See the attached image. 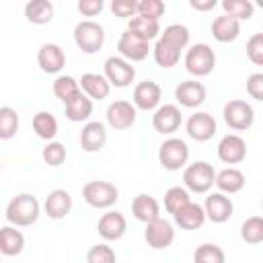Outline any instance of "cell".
<instances>
[{"instance_id":"cell-16","label":"cell","mask_w":263,"mask_h":263,"mask_svg":"<svg viewBox=\"0 0 263 263\" xmlns=\"http://www.w3.org/2000/svg\"><path fill=\"white\" fill-rule=\"evenodd\" d=\"M218 158L226 164H238L247 158V142L238 134H228L218 142Z\"/></svg>"},{"instance_id":"cell-41","label":"cell","mask_w":263,"mask_h":263,"mask_svg":"<svg viewBox=\"0 0 263 263\" xmlns=\"http://www.w3.org/2000/svg\"><path fill=\"white\" fill-rule=\"evenodd\" d=\"M41 156H43L45 164H49V166H60V164L66 160V148H64V144H60V142H47L45 148H43V152H41Z\"/></svg>"},{"instance_id":"cell-22","label":"cell","mask_w":263,"mask_h":263,"mask_svg":"<svg viewBox=\"0 0 263 263\" xmlns=\"http://www.w3.org/2000/svg\"><path fill=\"white\" fill-rule=\"evenodd\" d=\"M132 214L136 216V220L150 224L160 218V205H158L156 197H152L150 193H140L132 201Z\"/></svg>"},{"instance_id":"cell-9","label":"cell","mask_w":263,"mask_h":263,"mask_svg":"<svg viewBox=\"0 0 263 263\" xmlns=\"http://www.w3.org/2000/svg\"><path fill=\"white\" fill-rule=\"evenodd\" d=\"M144 238L148 242V247L160 251V249H166L173 245L175 240V230H173V224L164 218H158L150 224H146V230H144Z\"/></svg>"},{"instance_id":"cell-7","label":"cell","mask_w":263,"mask_h":263,"mask_svg":"<svg viewBox=\"0 0 263 263\" xmlns=\"http://www.w3.org/2000/svg\"><path fill=\"white\" fill-rule=\"evenodd\" d=\"M222 115H224V121L230 129H236V132H245L253 125L255 121V109L251 103L242 101V99H232L224 105L222 109Z\"/></svg>"},{"instance_id":"cell-11","label":"cell","mask_w":263,"mask_h":263,"mask_svg":"<svg viewBox=\"0 0 263 263\" xmlns=\"http://www.w3.org/2000/svg\"><path fill=\"white\" fill-rule=\"evenodd\" d=\"M203 210H205L208 220H212L214 224H224L226 220H230V216L234 212V203L226 193L216 191V193H210L205 197Z\"/></svg>"},{"instance_id":"cell-46","label":"cell","mask_w":263,"mask_h":263,"mask_svg":"<svg viewBox=\"0 0 263 263\" xmlns=\"http://www.w3.org/2000/svg\"><path fill=\"white\" fill-rule=\"evenodd\" d=\"M78 10L84 16H95L103 10V0H80L78 2Z\"/></svg>"},{"instance_id":"cell-33","label":"cell","mask_w":263,"mask_h":263,"mask_svg":"<svg viewBox=\"0 0 263 263\" xmlns=\"http://www.w3.org/2000/svg\"><path fill=\"white\" fill-rule=\"evenodd\" d=\"M82 92V88H80V82L76 80V78H72V76H58L55 80H53V95L66 105V103H70L74 97H78Z\"/></svg>"},{"instance_id":"cell-6","label":"cell","mask_w":263,"mask_h":263,"mask_svg":"<svg viewBox=\"0 0 263 263\" xmlns=\"http://www.w3.org/2000/svg\"><path fill=\"white\" fill-rule=\"evenodd\" d=\"M189 160V146L181 138H168L158 148V162L166 171H179Z\"/></svg>"},{"instance_id":"cell-18","label":"cell","mask_w":263,"mask_h":263,"mask_svg":"<svg viewBox=\"0 0 263 263\" xmlns=\"http://www.w3.org/2000/svg\"><path fill=\"white\" fill-rule=\"evenodd\" d=\"M97 230H99V234H101L105 240H119V238L125 234V230H127L125 216H123L121 212L109 210V212H105V214L99 218Z\"/></svg>"},{"instance_id":"cell-1","label":"cell","mask_w":263,"mask_h":263,"mask_svg":"<svg viewBox=\"0 0 263 263\" xmlns=\"http://www.w3.org/2000/svg\"><path fill=\"white\" fill-rule=\"evenodd\" d=\"M41 205L31 193L14 195L6 205V220L10 226H31L39 220Z\"/></svg>"},{"instance_id":"cell-40","label":"cell","mask_w":263,"mask_h":263,"mask_svg":"<svg viewBox=\"0 0 263 263\" xmlns=\"http://www.w3.org/2000/svg\"><path fill=\"white\" fill-rule=\"evenodd\" d=\"M86 263H117V257H115V251L101 242V245H95L88 249L86 253Z\"/></svg>"},{"instance_id":"cell-23","label":"cell","mask_w":263,"mask_h":263,"mask_svg":"<svg viewBox=\"0 0 263 263\" xmlns=\"http://www.w3.org/2000/svg\"><path fill=\"white\" fill-rule=\"evenodd\" d=\"M173 218H175V224L181 226L183 230H197V228L203 226V222H205L208 216H205L203 205H199V203H195V201H189V203L183 205Z\"/></svg>"},{"instance_id":"cell-30","label":"cell","mask_w":263,"mask_h":263,"mask_svg":"<svg viewBox=\"0 0 263 263\" xmlns=\"http://www.w3.org/2000/svg\"><path fill=\"white\" fill-rule=\"evenodd\" d=\"M127 31H132L134 35H138L144 41H152V39H156L160 35V25H158V21H150L146 16L136 14L127 23Z\"/></svg>"},{"instance_id":"cell-12","label":"cell","mask_w":263,"mask_h":263,"mask_svg":"<svg viewBox=\"0 0 263 263\" xmlns=\"http://www.w3.org/2000/svg\"><path fill=\"white\" fill-rule=\"evenodd\" d=\"M117 49H119L121 58L127 60V62H142V60H146L148 53H150L148 41L140 39V37L134 35L132 31H123V33H121V37H119V41H117Z\"/></svg>"},{"instance_id":"cell-14","label":"cell","mask_w":263,"mask_h":263,"mask_svg":"<svg viewBox=\"0 0 263 263\" xmlns=\"http://www.w3.org/2000/svg\"><path fill=\"white\" fill-rule=\"evenodd\" d=\"M160 99H162V90L154 80H144L136 84L134 97H132L136 109H142V111H156L160 107Z\"/></svg>"},{"instance_id":"cell-39","label":"cell","mask_w":263,"mask_h":263,"mask_svg":"<svg viewBox=\"0 0 263 263\" xmlns=\"http://www.w3.org/2000/svg\"><path fill=\"white\" fill-rule=\"evenodd\" d=\"M191 201V197H189V191L185 189V187H171L166 193H164V208H166V212L168 214H177L183 205H187Z\"/></svg>"},{"instance_id":"cell-15","label":"cell","mask_w":263,"mask_h":263,"mask_svg":"<svg viewBox=\"0 0 263 263\" xmlns=\"http://www.w3.org/2000/svg\"><path fill=\"white\" fill-rule=\"evenodd\" d=\"M216 127H218V125H216V119H214L210 113H205V111L193 113V115L187 119V123H185L187 136H189L191 140H195V142H208L210 138H214Z\"/></svg>"},{"instance_id":"cell-19","label":"cell","mask_w":263,"mask_h":263,"mask_svg":"<svg viewBox=\"0 0 263 263\" xmlns=\"http://www.w3.org/2000/svg\"><path fill=\"white\" fill-rule=\"evenodd\" d=\"M37 64L45 74H58L66 64V53L58 43H43L37 53Z\"/></svg>"},{"instance_id":"cell-17","label":"cell","mask_w":263,"mask_h":263,"mask_svg":"<svg viewBox=\"0 0 263 263\" xmlns=\"http://www.w3.org/2000/svg\"><path fill=\"white\" fill-rule=\"evenodd\" d=\"M152 127L162 136L177 132L181 127V109L171 103L160 105L152 115Z\"/></svg>"},{"instance_id":"cell-42","label":"cell","mask_w":263,"mask_h":263,"mask_svg":"<svg viewBox=\"0 0 263 263\" xmlns=\"http://www.w3.org/2000/svg\"><path fill=\"white\" fill-rule=\"evenodd\" d=\"M138 14L146 16L150 21H158L164 14V2L162 0H140L138 2Z\"/></svg>"},{"instance_id":"cell-10","label":"cell","mask_w":263,"mask_h":263,"mask_svg":"<svg viewBox=\"0 0 263 263\" xmlns=\"http://www.w3.org/2000/svg\"><path fill=\"white\" fill-rule=\"evenodd\" d=\"M136 105L129 101H113L107 107V123L113 129H129L136 123Z\"/></svg>"},{"instance_id":"cell-3","label":"cell","mask_w":263,"mask_h":263,"mask_svg":"<svg viewBox=\"0 0 263 263\" xmlns=\"http://www.w3.org/2000/svg\"><path fill=\"white\" fill-rule=\"evenodd\" d=\"M82 197L90 208L109 210L119 199V189L109 181H88L82 187Z\"/></svg>"},{"instance_id":"cell-32","label":"cell","mask_w":263,"mask_h":263,"mask_svg":"<svg viewBox=\"0 0 263 263\" xmlns=\"http://www.w3.org/2000/svg\"><path fill=\"white\" fill-rule=\"evenodd\" d=\"M189 37H191V33H189V29H187L185 25L173 23V25H168V27L160 33L158 39H162V41H166L168 45H173L175 49L183 51V49L189 45Z\"/></svg>"},{"instance_id":"cell-47","label":"cell","mask_w":263,"mask_h":263,"mask_svg":"<svg viewBox=\"0 0 263 263\" xmlns=\"http://www.w3.org/2000/svg\"><path fill=\"white\" fill-rule=\"evenodd\" d=\"M189 6L195 8V10L205 12V10H212L216 6V0H189Z\"/></svg>"},{"instance_id":"cell-28","label":"cell","mask_w":263,"mask_h":263,"mask_svg":"<svg viewBox=\"0 0 263 263\" xmlns=\"http://www.w3.org/2000/svg\"><path fill=\"white\" fill-rule=\"evenodd\" d=\"M92 115V99L86 97L84 92H80L78 97H74L70 103H66V117L72 123H80L86 121Z\"/></svg>"},{"instance_id":"cell-21","label":"cell","mask_w":263,"mask_h":263,"mask_svg":"<svg viewBox=\"0 0 263 263\" xmlns=\"http://www.w3.org/2000/svg\"><path fill=\"white\" fill-rule=\"evenodd\" d=\"M107 144V129L101 121H88L80 132V146L84 152H99Z\"/></svg>"},{"instance_id":"cell-25","label":"cell","mask_w":263,"mask_h":263,"mask_svg":"<svg viewBox=\"0 0 263 263\" xmlns=\"http://www.w3.org/2000/svg\"><path fill=\"white\" fill-rule=\"evenodd\" d=\"M210 31H212V35H214L216 41H220V43H230V41H234V39L238 37V33H240V21H236V18H232V16H228V14H220V16H216V18L212 21Z\"/></svg>"},{"instance_id":"cell-29","label":"cell","mask_w":263,"mask_h":263,"mask_svg":"<svg viewBox=\"0 0 263 263\" xmlns=\"http://www.w3.org/2000/svg\"><path fill=\"white\" fill-rule=\"evenodd\" d=\"M25 16L33 25H45L53 18V4L49 0H31L25 4Z\"/></svg>"},{"instance_id":"cell-31","label":"cell","mask_w":263,"mask_h":263,"mask_svg":"<svg viewBox=\"0 0 263 263\" xmlns=\"http://www.w3.org/2000/svg\"><path fill=\"white\" fill-rule=\"evenodd\" d=\"M33 132L41 138L51 142L58 134V119L49 113V111H39L33 115Z\"/></svg>"},{"instance_id":"cell-5","label":"cell","mask_w":263,"mask_h":263,"mask_svg":"<svg viewBox=\"0 0 263 263\" xmlns=\"http://www.w3.org/2000/svg\"><path fill=\"white\" fill-rule=\"evenodd\" d=\"M74 43L82 53H97L105 43V29L95 21H80L74 27Z\"/></svg>"},{"instance_id":"cell-35","label":"cell","mask_w":263,"mask_h":263,"mask_svg":"<svg viewBox=\"0 0 263 263\" xmlns=\"http://www.w3.org/2000/svg\"><path fill=\"white\" fill-rule=\"evenodd\" d=\"M224 14L236 18V21H249L255 12V4L251 0H222Z\"/></svg>"},{"instance_id":"cell-24","label":"cell","mask_w":263,"mask_h":263,"mask_svg":"<svg viewBox=\"0 0 263 263\" xmlns=\"http://www.w3.org/2000/svg\"><path fill=\"white\" fill-rule=\"evenodd\" d=\"M80 82V88L86 97H90L92 101H103L109 97L111 92V84L109 80L105 78V74H95V72H86L82 74V78L78 80Z\"/></svg>"},{"instance_id":"cell-8","label":"cell","mask_w":263,"mask_h":263,"mask_svg":"<svg viewBox=\"0 0 263 263\" xmlns=\"http://www.w3.org/2000/svg\"><path fill=\"white\" fill-rule=\"evenodd\" d=\"M105 78L115 88H125L136 78V68L121 55H109L105 60Z\"/></svg>"},{"instance_id":"cell-43","label":"cell","mask_w":263,"mask_h":263,"mask_svg":"<svg viewBox=\"0 0 263 263\" xmlns=\"http://www.w3.org/2000/svg\"><path fill=\"white\" fill-rule=\"evenodd\" d=\"M247 55L255 66H263V33H255L249 37Z\"/></svg>"},{"instance_id":"cell-34","label":"cell","mask_w":263,"mask_h":263,"mask_svg":"<svg viewBox=\"0 0 263 263\" xmlns=\"http://www.w3.org/2000/svg\"><path fill=\"white\" fill-rule=\"evenodd\" d=\"M152 55H154V62L160 66V68H173L179 64L181 60V51L175 49L173 45H168L166 41L158 39L156 45L152 47Z\"/></svg>"},{"instance_id":"cell-44","label":"cell","mask_w":263,"mask_h":263,"mask_svg":"<svg viewBox=\"0 0 263 263\" xmlns=\"http://www.w3.org/2000/svg\"><path fill=\"white\" fill-rule=\"evenodd\" d=\"M111 12L121 18H134L138 14V2L136 0H113Z\"/></svg>"},{"instance_id":"cell-45","label":"cell","mask_w":263,"mask_h":263,"mask_svg":"<svg viewBox=\"0 0 263 263\" xmlns=\"http://www.w3.org/2000/svg\"><path fill=\"white\" fill-rule=\"evenodd\" d=\"M247 92L251 95V99L263 103V72H253L247 78Z\"/></svg>"},{"instance_id":"cell-26","label":"cell","mask_w":263,"mask_h":263,"mask_svg":"<svg viewBox=\"0 0 263 263\" xmlns=\"http://www.w3.org/2000/svg\"><path fill=\"white\" fill-rule=\"evenodd\" d=\"M245 183H247V179L240 168L228 166V168H222L220 173H216V187L220 189V193H226V195L238 193L245 189Z\"/></svg>"},{"instance_id":"cell-13","label":"cell","mask_w":263,"mask_h":263,"mask_svg":"<svg viewBox=\"0 0 263 263\" xmlns=\"http://www.w3.org/2000/svg\"><path fill=\"white\" fill-rule=\"evenodd\" d=\"M205 97H208V90L201 82L197 80H183L177 84L175 88V99L181 107H187V109H195L199 105L205 103Z\"/></svg>"},{"instance_id":"cell-37","label":"cell","mask_w":263,"mask_h":263,"mask_svg":"<svg viewBox=\"0 0 263 263\" xmlns=\"http://www.w3.org/2000/svg\"><path fill=\"white\" fill-rule=\"evenodd\" d=\"M193 263H226L224 251L214 242H203L193 253Z\"/></svg>"},{"instance_id":"cell-27","label":"cell","mask_w":263,"mask_h":263,"mask_svg":"<svg viewBox=\"0 0 263 263\" xmlns=\"http://www.w3.org/2000/svg\"><path fill=\"white\" fill-rule=\"evenodd\" d=\"M25 249V236L16 226H2L0 228V251L6 257L21 255Z\"/></svg>"},{"instance_id":"cell-38","label":"cell","mask_w":263,"mask_h":263,"mask_svg":"<svg viewBox=\"0 0 263 263\" xmlns=\"http://www.w3.org/2000/svg\"><path fill=\"white\" fill-rule=\"evenodd\" d=\"M18 129V115L12 107L4 105L0 107V140H10L14 138Z\"/></svg>"},{"instance_id":"cell-20","label":"cell","mask_w":263,"mask_h":263,"mask_svg":"<svg viewBox=\"0 0 263 263\" xmlns=\"http://www.w3.org/2000/svg\"><path fill=\"white\" fill-rule=\"evenodd\" d=\"M72 210V195L66 189H53L43 203V212L51 220H62L70 214Z\"/></svg>"},{"instance_id":"cell-4","label":"cell","mask_w":263,"mask_h":263,"mask_svg":"<svg viewBox=\"0 0 263 263\" xmlns=\"http://www.w3.org/2000/svg\"><path fill=\"white\" fill-rule=\"evenodd\" d=\"M216 66V53L208 43H195L185 53V70L197 78L212 74Z\"/></svg>"},{"instance_id":"cell-48","label":"cell","mask_w":263,"mask_h":263,"mask_svg":"<svg viewBox=\"0 0 263 263\" xmlns=\"http://www.w3.org/2000/svg\"><path fill=\"white\" fill-rule=\"evenodd\" d=\"M259 6H261V8H263V0H259Z\"/></svg>"},{"instance_id":"cell-49","label":"cell","mask_w":263,"mask_h":263,"mask_svg":"<svg viewBox=\"0 0 263 263\" xmlns=\"http://www.w3.org/2000/svg\"><path fill=\"white\" fill-rule=\"evenodd\" d=\"M261 208H263V199H261Z\"/></svg>"},{"instance_id":"cell-36","label":"cell","mask_w":263,"mask_h":263,"mask_svg":"<svg viewBox=\"0 0 263 263\" xmlns=\"http://www.w3.org/2000/svg\"><path fill=\"white\" fill-rule=\"evenodd\" d=\"M240 236L249 245L263 242V216H251L240 226Z\"/></svg>"},{"instance_id":"cell-2","label":"cell","mask_w":263,"mask_h":263,"mask_svg":"<svg viewBox=\"0 0 263 263\" xmlns=\"http://www.w3.org/2000/svg\"><path fill=\"white\" fill-rule=\"evenodd\" d=\"M183 183L187 191L193 193H208L214 185H216V173L214 166L205 160H197L193 164H189L183 171Z\"/></svg>"}]
</instances>
